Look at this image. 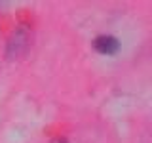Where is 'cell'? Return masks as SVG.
I'll use <instances>...</instances> for the list:
<instances>
[{
    "label": "cell",
    "mask_w": 152,
    "mask_h": 143,
    "mask_svg": "<svg viewBox=\"0 0 152 143\" xmlns=\"http://www.w3.org/2000/svg\"><path fill=\"white\" fill-rule=\"evenodd\" d=\"M95 50L101 52V54H107V55H112L118 52V48H120V42L116 40L114 36H97L93 42Z\"/></svg>",
    "instance_id": "obj_1"
}]
</instances>
